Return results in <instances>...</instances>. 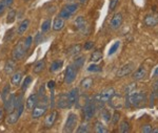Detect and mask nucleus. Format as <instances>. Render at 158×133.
Here are the masks:
<instances>
[{"label":"nucleus","mask_w":158,"mask_h":133,"mask_svg":"<svg viewBox=\"0 0 158 133\" xmlns=\"http://www.w3.org/2000/svg\"><path fill=\"white\" fill-rule=\"evenodd\" d=\"M25 1H27V0H25Z\"/></svg>","instance_id":"13d9d810"},{"label":"nucleus","mask_w":158,"mask_h":133,"mask_svg":"<svg viewBox=\"0 0 158 133\" xmlns=\"http://www.w3.org/2000/svg\"><path fill=\"white\" fill-rule=\"evenodd\" d=\"M25 53H27V48H25L24 41H19L12 52L13 60H15V61L20 60V59L25 55Z\"/></svg>","instance_id":"7ed1b4c3"},{"label":"nucleus","mask_w":158,"mask_h":133,"mask_svg":"<svg viewBox=\"0 0 158 133\" xmlns=\"http://www.w3.org/2000/svg\"><path fill=\"white\" fill-rule=\"evenodd\" d=\"M2 117H3V109H0V121L2 119Z\"/></svg>","instance_id":"5fc2aeb1"},{"label":"nucleus","mask_w":158,"mask_h":133,"mask_svg":"<svg viewBox=\"0 0 158 133\" xmlns=\"http://www.w3.org/2000/svg\"><path fill=\"white\" fill-rule=\"evenodd\" d=\"M44 67H45V62L43 60H41L38 63H36V65L34 66V69H33V71H34V73L38 75V73L42 72V70L44 69Z\"/></svg>","instance_id":"b1692460"},{"label":"nucleus","mask_w":158,"mask_h":133,"mask_svg":"<svg viewBox=\"0 0 158 133\" xmlns=\"http://www.w3.org/2000/svg\"><path fill=\"white\" fill-rule=\"evenodd\" d=\"M136 89V84H129L128 86L126 87V93H130L132 91H134Z\"/></svg>","instance_id":"c03bdc74"},{"label":"nucleus","mask_w":158,"mask_h":133,"mask_svg":"<svg viewBox=\"0 0 158 133\" xmlns=\"http://www.w3.org/2000/svg\"><path fill=\"white\" fill-rule=\"evenodd\" d=\"M48 87H49L50 89H54V87H55V82H54V81H49V82H48Z\"/></svg>","instance_id":"603ef678"},{"label":"nucleus","mask_w":158,"mask_h":133,"mask_svg":"<svg viewBox=\"0 0 158 133\" xmlns=\"http://www.w3.org/2000/svg\"><path fill=\"white\" fill-rule=\"evenodd\" d=\"M157 92H158V90H157Z\"/></svg>","instance_id":"bf43d9fd"},{"label":"nucleus","mask_w":158,"mask_h":133,"mask_svg":"<svg viewBox=\"0 0 158 133\" xmlns=\"http://www.w3.org/2000/svg\"><path fill=\"white\" fill-rule=\"evenodd\" d=\"M152 129H153V127L151 126V125L147 124V125H143V126L141 127V132H143V133H152Z\"/></svg>","instance_id":"ea45409f"},{"label":"nucleus","mask_w":158,"mask_h":133,"mask_svg":"<svg viewBox=\"0 0 158 133\" xmlns=\"http://www.w3.org/2000/svg\"><path fill=\"white\" fill-rule=\"evenodd\" d=\"M47 109L48 107L45 106H35L34 107V110H33V113H32V117L34 119H37L39 117H41L43 114L47 112Z\"/></svg>","instance_id":"2eb2a0df"},{"label":"nucleus","mask_w":158,"mask_h":133,"mask_svg":"<svg viewBox=\"0 0 158 133\" xmlns=\"http://www.w3.org/2000/svg\"><path fill=\"white\" fill-rule=\"evenodd\" d=\"M77 132L78 133H86V132H89V126H88V124H82L80 127L77 129Z\"/></svg>","instance_id":"a19ab883"},{"label":"nucleus","mask_w":158,"mask_h":133,"mask_svg":"<svg viewBox=\"0 0 158 133\" xmlns=\"http://www.w3.org/2000/svg\"><path fill=\"white\" fill-rule=\"evenodd\" d=\"M119 131L121 133H127V132H130V124L127 121H123L120 123L119 125Z\"/></svg>","instance_id":"c85d7f7f"},{"label":"nucleus","mask_w":158,"mask_h":133,"mask_svg":"<svg viewBox=\"0 0 158 133\" xmlns=\"http://www.w3.org/2000/svg\"><path fill=\"white\" fill-rule=\"evenodd\" d=\"M50 27H51V20L48 19V20H45V21L43 22L42 25H41V32L42 33L47 32V30L50 29Z\"/></svg>","instance_id":"58836bf2"},{"label":"nucleus","mask_w":158,"mask_h":133,"mask_svg":"<svg viewBox=\"0 0 158 133\" xmlns=\"http://www.w3.org/2000/svg\"><path fill=\"white\" fill-rule=\"evenodd\" d=\"M30 25V20L29 19H25L23 21L20 23V25L18 26V29H17V33H18V35H22L25 33V30L27 29V27H29Z\"/></svg>","instance_id":"4be33fe9"},{"label":"nucleus","mask_w":158,"mask_h":133,"mask_svg":"<svg viewBox=\"0 0 158 133\" xmlns=\"http://www.w3.org/2000/svg\"><path fill=\"white\" fill-rule=\"evenodd\" d=\"M118 2H119V0H111V1H110V6H109L110 11H114L115 7L118 6Z\"/></svg>","instance_id":"79ce46f5"},{"label":"nucleus","mask_w":158,"mask_h":133,"mask_svg":"<svg viewBox=\"0 0 158 133\" xmlns=\"http://www.w3.org/2000/svg\"><path fill=\"white\" fill-rule=\"evenodd\" d=\"M109 102H110L111 107H113L114 109H121L122 107L124 106V100L122 99V96H117L116 93L112 96Z\"/></svg>","instance_id":"9d476101"},{"label":"nucleus","mask_w":158,"mask_h":133,"mask_svg":"<svg viewBox=\"0 0 158 133\" xmlns=\"http://www.w3.org/2000/svg\"><path fill=\"white\" fill-rule=\"evenodd\" d=\"M85 57H80V58L76 59L75 63H74V66L76 67V69H78V68H81V67H82L83 63H85Z\"/></svg>","instance_id":"c9c22d12"},{"label":"nucleus","mask_w":158,"mask_h":133,"mask_svg":"<svg viewBox=\"0 0 158 133\" xmlns=\"http://www.w3.org/2000/svg\"><path fill=\"white\" fill-rule=\"evenodd\" d=\"M154 90H155V91H157V90H158V80L156 81V83L154 84Z\"/></svg>","instance_id":"864d4df0"},{"label":"nucleus","mask_w":158,"mask_h":133,"mask_svg":"<svg viewBox=\"0 0 158 133\" xmlns=\"http://www.w3.org/2000/svg\"><path fill=\"white\" fill-rule=\"evenodd\" d=\"M152 78H158V65L154 68V71H153Z\"/></svg>","instance_id":"3c124183"},{"label":"nucleus","mask_w":158,"mask_h":133,"mask_svg":"<svg viewBox=\"0 0 158 133\" xmlns=\"http://www.w3.org/2000/svg\"><path fill=\"white\" fill-rule=\"evenodd\" d=\"M147 75H148L147 68L144 67L143 65H141L139 68H137V69L134 71L133 75H132V78H133V80L135 81H140V80H143L147 76Z\"/></svg>","instance_id":"9b49d317"},{"label":"nucleus","mask_w":158,"mask_h":133,"mask_svg":"<svg viewBox=\"0 0 158 133\" xmlns=\"http://www.w3.org/2000/svg\"><path fill=\"white\" fill-rule=\"evenodd\" d=\"M76 75H77V69L74 65H69L67 70H65V76H64V82L67 84H71L75 80Z\"/></svg>","instance_id":"6e6552de"},{"label":"nucleus","mask_w":158,"mask_h":133,"mask_svg":"<svg viewBox=\"0 0 158 133\" xmlns=\"http://www.w3.org/2000/svg\"><path fill=\"white\" fill-rule=\"evenodd\" d=\"M6 10V6H4L3 3H2L1 1H0V16H1L2 14L4 13V11Z\"/></svg>","instance_id":"8fccbe9b"},{"label":"nucleus","mask_w":158,"mask_h":133,"mask_svg":"<svg viewBox=\"0 0 158 133\" xmlns=\"http://www.w3.org/2000/svg\"><path fill=\"white\" fill-rule=\"evenodd\" d=\"M115 94V90H114L113 87H109V88L104 89V90L101 91L100 93H98L97 96H95L96 101L99 104H106L111 100L112 96Z\"/></svg>","instance_id":"f03ea898"},{"label":"nucleus","mask_w":158,"mask_h":133,"mask_svg":"<svg viewBox=\"0 0 158 133\" xmlns=\"http://www.w3.org/2000/svg\"><path fill=\"white\" fill-rule=\"evenodd\" d=\"M32 41H33V39H32V37H27V40L24 41V44H25V48H27V50L29 49V48L31 47V45H32Z\"/></svg>","instance_id":"a18cd8bd"},{"label":"nucleus","mask_w":158,"mask_h":133,"mask_svg":"<svg viewBox=\"0 0 158 133\" xmlns=\"http://www.w3.org/2000/svg\"><path fill=\"white\" fill-rule=\"evenodd\" d=\"M152 132H153V133H158V128H153V129H152Z\"/></svg>","instance_id":"6e6d98bb"},{"label":"nucleus","mask_w":158,"mask_h":133,"mask_svg":"<svg viewBox=\"0 0 158 133\" xmlns=\"http://www.w3.org/2000/svg\"><path fill=\"white\" fill-rule=\"evenodd\" d=\"M95 131L97 133H106V132H109V130L106 129V127L104 126L102 123L97 122L95 124Z\"/></svg>","instance_id":"bb28decb"},{"label":"nucleus","mask_w":158,"mask_h":133,"mask_svg":"<svg viewBox=\"0 0 158 133\" xmlns=\"http://www.w3.org/2000/svg\"><path fill=\"white\" fill-rule=\"evenodd\" d=\"M59 16H60L61 18H63V19H69V18H70L71 16H72V15H71L70 13H69V12H67V11H65L64 9H63L62 11L60 12Z\"/></svg>","instance_id":"37998d69"},{"label":"nucleus","mask_w":158,"mask_h":133,"mask_svg":"<svg viewBox=\"0 0 158 133\" xmlns=\"http://www.w3.org/2000/svg\"><path fill=\"white\" fill-rule=\"evenodd\" d=\"M75 25H76V29H77L79 32H81V33H85L86 32L88 24H86V20L85 19V17L79 16V17L76 18Z\"/></svg>","instance_id":"4468645a"},{"label":"nucleus","mask_w":158,"mask_h":133,"mask_svg":"<svg viewBox=\"0 0 158 133\" xmlns=\"http://www.w3.org/2000/svg\"><path fill=\"white\" fill-rule=\"evenodd\" d=\"M80 50H81V46L79 44L77 45H73L72 47L69 49V53L70 55H73V56H75V55H77V53H80Z\"/></svg>","instance_id":"7c9ffc66"},{"label":"nucleus","mask_w":158,"mask_h":133,"mask_svg":"<svg viewBox=\"0 0 158 133\" xmlns=\"http://www.w3.org/2000/svg\"><path fill=\"white\" fill-rule=\"evenodd\" d=\"M57 106L61 109H65V108H70V104H69V96L67 93H62L59 96L57 102Z\"/></svg>","instance_id":"dca6fc26"},{"label":"nucleus","mask_w":158,"mask_h":133,"mask_svg":"<svg viewBox=\"0 0 158 133\" xmlns=\"http://www.w3.org/2000/svg\"><path fill=\"white\" fill-rule=\"evenodd\" d=\"M15 105H16V96L12 93L11 96L7 98V100L4 102V110L6 112H12L15 109Z\"/></svg>","instance_id":"ddd939ff"},{"label":"nucleus","mask_w":158,"mask_h":133,"mask_svg":"<svg viewBox=\"0 0 158 133\" xmlns=\"http://www.w3.org/2000/svg\"><path fill=\"white\" fill-rule=\"evenodd\" d=\"M15 68H16V63H15V60H9L4 65V72L6 75H11L15 71Z\"/></svg>","instance_id":"412c9836"},{"label":"nucleus","mask_w":158,"mask_h":133,"mask_svg":"<svg viewBox=\"0 0 158 133\" xmlns=\"http://www.w3.org/2000/svg\"><path fill=\"white\" fill-rule=\"evenodd\" d=\"M77 7H78L77 4H68V6H64L63 9H64L67 12L70 13L71 15H73L74 13L77 11Z\"/></svg>","instance_id":"473e14b6"},{"label":"nucleus","mask_w":158,"mask_h":133,"mask_svg":"<svg viewBox=\"0 0 158 133\" xmlns=\"http://www.w3.org/2000/svg\"><path fill=\"white\" fill-rule=\"evenodd\" d=\"M37 99H38L37 94H31L29 98H27V102H25V108H27V110L31 111V110L34 109V107L37 104Z\"/></svg>","instance_id":"f3484780"},{"label":"nucleus","mask_w":158,"mask_h":133,"mask_svg":"<svg viewBox=\"0 0 158 133\" xmlns=\"http://www.w3.org/2000/svg\"><path fill=\"white\" fill-rule=\"evenodd\" d=\"M122 21H123V17H122V15L120 14V13H116V14L112 17L110 24H111V27L113 29H118L119 27L121 26Z\"/></svg>","instance_id":"f8f14e48"},{"label":"nucleus","mask_w":158,"mask_h":133,"mask_svg":"<svg viewBox=\"0 0 158 133\" xmlns=\"http://www.w3.org/2000/svg\"><path fill=\"white\" fill-rule=\"evenodd\" d=\"M77 122H78V117L76 114L70 113L68 116V119L65 122L64 125V132H73L75 130L76 126H77Z\"/></svg>","instance_id":"39448f33"},{"label":"nucleus","mask_w":158,"mask_h":133,"mask_svg":"<svg viewBox=\"0 0 158 133\" xmlns=\"http://www.w3.org/2000/svg\"><path fill=\"white\" fill-rule=\"evenodd\" d=\"M143 24L147 27H154L158 25V14H150L143 18Z\"/></svg>","instance_id":"1a4fd4ad"},{"label":"nucleus","mask_w":158,"mask_h":133,"mask_svg":"<svg viewBox=\"0 0 158 133\" xmlns=\"http://www.w3.org/2000/svg\"><path fill=\"white\" fill-rule=\"evenodd\" d=\"M135 68V64L133 62H130V63H127L124 64V65H122L120 68L118 69L117 71L116 76H118V78H122V76H126L130 75V73L132 72V71L134 70Z\"/></svg>","instance_id":"0eeeda50"},{"label":"nucleus","mask_w":158,"mask_h":133,"mask_svg":"<svg viewBox=\"0 0 158 133\" xmlns=\"http://www.w3.org/2000/svg\"><path fill=\"white\" fill-rule=\"evenodd\" d=\"M21 79H22V73L20 72V71H17V72H15L14 75H13L11 82H12L13 85L18 86L19 84H20V81H21Z\"/></svg>","instance_id":"5701e85b"},{"label":"nucleus","mask_w":158,"mask_h":133,"mask_svg":"<svg viewBox=\"0 0 158 133\" xmlns=\"http://www.w3.org/2000/svg\"><path fill=\"white\" fill-rule=\"evenodd\" d=\"M118 121H119V113H118V112H115V113H114L113 121H112V123L115 125V124H117V122H118Z\"/></svg>","instance_id":"09e8293b"},{"label":"nucleus","mask_w":158,"mask_h":133,"mask_svg":"<svg viewBox=\"0 0 158 133\" xmlns=\"http://www.w3.org/2000/svg\"><path fill=\"white\" fill-rule=\"evenodd\" d=\"M22 111H23V105H20L19 107L15 108L13 110L12 112H10V114L7 115V119H6V123L7 124H11V125H14L18 122L20 115H21Z\"/></svg>","instance_id":"20e7f679"},{"label":"nucleus","mask_w":158,"mask_h":133,"mask_svg":"<svg viewBox=\"0 0 158 133\" xmlns=\"http://www.w3.org/2000/svg\"><path fill=\"white\" fill-rule=\"evenodd\" d=\"M94 46V42H91V41H89V42H86L85 44V49L86 50H89V49H91L92 47Z\"/></svg>","instance_id":"de8ad7c7"},{"label":"nucleus","mask_w":158,"mask_h":133,"mask_svg":"<svg viewBox=\"0 0 158 133\" xmlns=\"http://www.w3.org/2000/svg\"><path fill=\"white\" fill-rule=\"evenodd\" d=\"M92 85H93V79L92 78H85V79H83L82 81H81V83H80V86L82 87L83 89H90Z\"/></svg>","instance_id":"393cba45"},{"label":"nucleus","mask_w":158,"mask_h":133,"mask_svg":"<svg viewBox=\"0 0 158 133\" xmlns=\"http://www.w3.org/2000/svg\"><path fill=\"white\" fill-rule=\"evenodd\" d=\"M95 104L93 103L92 101L90 100H88V101L85 102V108H83V114H85V119H91L92 117L94 116V114H95Z\"/></svg>","instance_id":"423d86ee"},{"label":"nucleus","mask_w":158,"mask_h":133,"mask_svg":"<svg viewBox=\"0 0 158 133\" xmlns=\"http://www.w3.org/2000/svg\"><path fill=\"white\" fill-rule=\"evenodd\" d=\"M119 46H120V42H115V43H114V44L111 46V48H110V50H109V56L114 55V53L118 50Z\"/></svg>","instance_id":"72a5a7b5"},{"label":"nucleus","mask_w":158,"mask_h":133,"mask_svg":"<svg viewBox=\"0 0 158 133\" xmlns=\"http://www.w3.org/2000/svg\"><path fill=\"white\" fill-rule=\"evenodd\" d=\"M56 117H57V111H52L51 113L45 117V121H44V126L45 128L50 129V128L53 127L54 123L56 121Z\"/></svg>","instance_id":"a211bd4d"},{"label":"nucleus","mask_w":158,"mask_h":133,"mask_svg":"<svg viewBox=\"0 0 158 133\" xmlns=\"http://www.w3.org/2000/svg\"><path fill=\"white\" fill-rule=\"evenodd\" d=\"M101 116L106 122H110L111 121V113H110L109 110L106 109H102L101 110Z\"/></svg>","instance_id":"f704fd0d"},{"label":"nucleus","mask_w":158,"mask_h":133,"mask_svg":"<svg viewBox=\"0 0 158 133\" xmlns=\"http://www.w3.org/2000/svg\"><path fill=\"white\" fill-rule=\"evenodd\" d=\"M78 96H79L78 88H73L72 90L70 91V93L68 94V96H69V104H70V107L73 106V105L75 104V103H77Z\"/></svg>","instance_id":"6ab92c4d"},{"label":"nucleus","mask_w":158,"mask_h":133,"mask_svg":"<svg viewBox=\"0 0 158 133\" xmlns=\"http://www.w3.org/2000/svg\"><path fill=\"white\" fill-rule=\"evenodd\" d=\"M15 18H16V11H15V10H11V11L9 12V14H7L6 22L7 23H13Z\"/></svg>","instance_id":"2f4dec72"},{"label":"nucleus","mask_w":158,"mask_h":133,"mask_svg":"<svg viewBox=\"0 0 158 133\" xmlns=\"http://www.w3.org/2000/svg\"><path fill=\"white\" fill-rule=\"evenodd\" d=\"M2 3L6 6V7L7 9V7H10L13 4V2H14V0H1Z\"/></svg>","instance_id":"49530a36"},{"label":"nucleus","mask_w":158,"mask_h":133,"mask_svg":"<svg viewBox=\"0 0 158 133\" xmlns=\"http://www.w3.org/2000/svg\"><path fill=\"white\" fill-rule=\"evenodd\" d=\"M10 90H11V87L10 85H6L2 90V93H1V98H2V101L6 102L7 98H9V93H10Z\"/></svg>","instance_id":"c756f323"},{"label":"nucleus","mask_w":158,"mask_h":133,"mask_svg":"<svg viewBox=\"0 0 158 133\" xmlns=\"http://www.w3.org/2000/svg\"><path fill=\"white\" fill-rule=\"evenodd\" d=\"M62 64L63 62L62 61H54V62L52 63V65H51V67H50V71H52V72H54V71H57V70H59L61 67H62Z\"/></svg>","instance_id":"cd10ccee"},{"label":"nucleus","mask_w":158,"mask_h":133,"mask_svg":"<svg viewBox=\"0 0 158 133\" xmlns=\"http://www.w3.org/2000/svg\"><path fill=\"white\" fill-rule=\"evenodd\" d=\"M32 83V78L31 76H27V78L24 79V81H23V83H22V86H21V88H22V90H27V87H29L30 84Z\"/></svg>","instance_id":"4c0bfd02"},{"label":"nucleus","mask_w":158,"mask_h":133,"mask_svg":"<svg viewBox=\"0 0 158 133\" xmlns=\"http://www.w3.org/2000/svg\"><path fill=\"white\" fill-rule=\"evenodd\" d=\"M147 102V96L142 92L132 91L130 93H127L126 100H124V106L128 108H134V107H140L142 104Z\"/></svg>","instance_id":"f257e3e1"},{"label":"nucleus","mask_w":158,"mask_h":133,"mask_svg":"<svg viewBox=\"0 0 158 133\" xmlns=\"http://www.w3.org/2000/svg\"><path fill=\"white\" fill-rule=\"evenodd\" d=\"M101 70V67L97 64H91L90 66L88 67V71L90 72H98V71Z\"/></svg>","instance_id":"e433bc0d"},{"label":"nucleus","mask_w":158,"mask_h":133,"mask_svg":"<svg viewBox=\"0 0 158 133\" xmlns=\"http://www.w3.org/2000/svg\"><path fill=\"white\" fill-rule=\"evenodd\" d=\"M79 1H80V3H81V4H85V2L88 1V0H79Z\"/></svg>","instance_id":"4d7b16f0"},{"label":"nucleus","mask_w":158,"mask_h":133,"mask_svg":"<svg viewBox=\"0 0 158 133\" xmlns=\"http://www.w3.org/2000/svg\"><path fill=\"white\" fill-rule=\"evenodd\" d=\"M63 26H64V19L61 18L60 16L57 17L54 20V23H53V29L55 32H59V30L63 29Z\"/></svg>","instance_id":"aec40b11"},{"label":"nucleus","mask_w":158,"mask_h":133,"mask_svg":"<svg viewBox=\"0 0 158 133\" xmlns=\"http://www.w3.org/2000/svg\"><path fill=\"white\" fill-rule=\"evenodd\" d=\"M101 58H102V53L97 49V50H95V52H93V53H92L91 61L93 63H96V62H98V61H100Z\"/></svg>","instance_id":"a878e982"}]
</instances>
